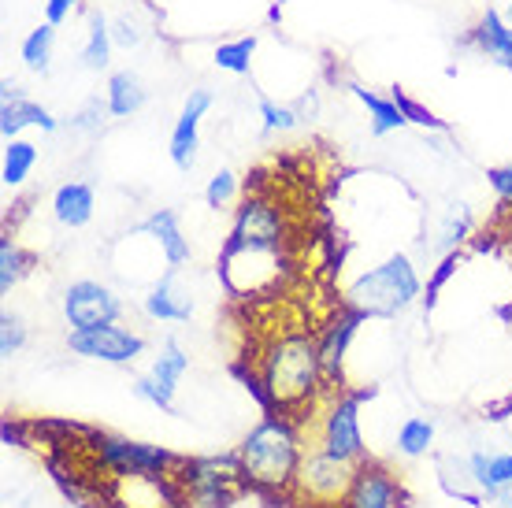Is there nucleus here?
Returning a JSON list of instances; mask_svg holds the SVG:
<instances>
[{"label":"nucleus","mask_w":512,"mask_h":508,"mask_svg":"<svg viewBox=\"0 0 512 508\" xmlns=\"http://www.w3.org/2000/svg\"><path fill=\"white\" fill-rule=\"evenodd\" d=\"M290 271V223L264 193H249L234 208L231 238L223 245V279L234 293L275 290Z\"/></svg>","instance_id":"obj_1"},{"label":"nucleus","mask_w":512,"mask_h":508,"mask_svg":"<svg viewBox=\"0 0 512 508\" xmlns=\"http://www.w3.org/2000/svg\"><path fill=\"white\" fill-rule=\"evenodd\" d=\"M327 368H323L320 342L308 331L275 334L260 356H256V386L275 412L297 416L320 401L327 386Z\"/></svg>","instance_id":"obj_2"},{"label":"nucleus","mask_w":512,"mask_h":508,"mask_svg":"<svg viewBox=\"0 0 512 508\" xmlns=\"http://www.w3.org/2000/svg\"><path fill=\"white\" fill-rule=\"evenodd\" d=\"M305 453V434H301L294 416H286V412L264 416L238 445L245 483L260 486V490H290Z\"/></svg>","instance_id":"obj_3"},{"label":"nucleus","mask_w":512,"mask_h":508,"mask_svg":"<svg viewBox=\"0 0 512 508\" xmlns=\"http://www.w3.org/2000/svg\"><path fill=\"white\" fill-rule=\"evenodd\" d=\"M420 297V275L405 253L386 256L383 264L364 271L346 290V301L360 316H397Z\"/></svg>","instance_id":"obj_4"},{"label":"nucleus","mask_w":512,"mask_h":508,"mask_svg":"<svg viewBox=\"0 0 512 508\" xmlns=\"http://www.w3.org/2000/svg\"><path fill=\"white\" fill-rule=\"evenodd\" d=\"M86 453L104 475L112 479H127V475H171L179 468L175 453H167L160 445H145V442H130V438H119V434H104L90 431L86 434Z\"/></svg>","instance_id":"obj_5"},{"label":"nucleus","mask_w":512,"mask_h":508,"mask_svg":"<svg viewBox=\"0 0 512 508\" xmlns=\"http://www.w3.org/2000/svg\"><path fill=\"white\" fill-rule=\"evenodd\" d=\"M175 479L182 483V490H186L193 508H227L234 497L242 494V483H245L238 453H227V457L179 460Z\"/></svg>","instance_id":"obj_6"},{"label":"nucleus","mask_w":512,"mask_h":508,"mask_svg":"<svg viewBox=\"0 0 512 508\" xmlns=\"http://www.w3.org/2000/svg\"><path fill=\"white\" fill-rule=\"evenodd\" d=\"M353 475H357V464H346V460L323 453L320 445H312L297 468L294 490L297 501H305L312 508H334L342 505L353 486Z\"/></svg>","instance_id":"obj_7"},{"label":"nucleus","mask_w":512,"mask_h":508,"mask_svg":"<svg viewBox=\"0 0 512 508\" xmlns=\"http://www.w3.org/2000/svg\"><path fill=\"white\" fill-rule=\"evenodd\" d=\"M360 401H364V394H338L327 401V408H323L320 416L316 445H320L323 453L346 460V464L368 460L364 434H360Z\"/></svg>","instance_id":"obj_8"},{"label":"nucleus","mask_w":512,"mask_h":508,"mask_svg":"<svg viewBox=\"0 0 512 508\" xmlns=\"http://www.w3.org/2000/svg\"><path fill=\"white\" fill-rule=\"evenodd\" d=\"M119 316H123V301L104 282L78 279L64 290V319L71 331L108 327V323H119Z\"/></svg>","instance_id":"obj_9"},{"label":"nucleus","mask_w":512,"mask_h":508,"mask_svg":"<svg viewBox=\"0 0 512 508\" xmlns=\"http://www.w3.org/2000/svg\"><path fill=\"white\" fill-rule=\"evenodd\" d=\"M67 349L86 360H101V364H134L145 353V338L119 323H108V327H93V331H71Z\"/></svg>","instance_id":"obj_10"},{"label":"nucleus","mask_w":512,"mask_h":508,"mask_svg":"<svg viewBox=\"0 0 512 508\" xmlns=\"http://www.w3.org/2000/svg\"><path fill=\"white\" fill-rule=\"evenodd\" d=\"M216 104L212 89H190V97L182 104L179 119H175V130H171V141H167V153H171V164L179 171H190L197 164V145H201V119L208 115V108Z\"/></svg>","instance_id":"obj_11"},{"label":"nucleus","mask_w":512,"mask_h":508,"mask_svg":"<svg viewBox=\"0 0 512 508\" xmlns=\"http://www.w3.org/2000/svg\"><path fill=\"white\" fill-rule=\"evenodd\" d=\"M401 505V479L383 464L360 460L353 486L338 508H397Z\"/></svg>","instance_id":"obj_12"},{"label":"nucleus","mask_w":512,"mask_h":508,"mask_svg":"<svg viewBox=\"0 0 512 508\" xmlns=\"http://www.w3.org/2000/svg\"><path fill=\"white\" fill-rule=\"evenodd\" d=\"M26 127H41L45 134H56V130H60V119H52L49 108H41L38 101H30L23 93V86L4 82V86H0V134H4V141H12V138H19Z\"/></svg>","instance_id":"obj_13"},{"label":"nucleus","mask_w":512,"mask_h":508,"mask_svg":"<svg viewBox=\"0 0 512 508\" xmlns=\"http://www.w3.org/2000/svg\"><path fill=\"white\" fill-rule=\"evenodd\" d=\"M141 308L156 323H186L193 316V301L186 297V290H182L179 282H175V267H167L164 275H160V282L145 293Z\"/></svg>","instance_id":"obj_14"},{"label":"nucleus","mask_w":512,"mask_h":508,"mask_svg":"<svg viewBox=\"0 0 512 508\" xmlns=\"http://www.w3.org/2000/svg\"><path fill=\"white\" fill-rule=\"evenodd\" d=\"M468 41H472L475 49L483 52L487 60H494L498 67L512 71V26L501 12L487 8V12L479 15V23H475L472 38H468Z\"/></svg>","instance_id":"obj_15"},{"label":"nucleus","mask_w":512,"mask_h":508,"mask_svg":"<svg viewBox=\"0 0 512 508\" xmlns=\"http://www.w3.org/2000/svg\"><path fill=\"white\" fill-rule=\"evenodd\" d=\"M141 234H149L156 245H160V256H164L167 267H175L179 271L186 260H190V242H186V234L179 230V219H175V212H167V208H160V212H153V216L141 223Z\"/></svg>","instance_id":"obj_16"},{"label":"nucleus","mask_w":512,"mask_h":508,"mask_svg":"<svg viewBox=\"0 0 512 508\" xmlns=\"http://www.w3.org/2000/svg\"><path fill=\"white\" fill-rule=\"evenodd\" d=\"M97 208V193L90 182H64L52 197V216L60 227H86Z\"/></svg>","instance_id":"obj_17"},{"label":"nucleus","mask_w":512,"mask_h":508,"mask_svg":"<svg viewBox=\"0 0 512 508\" xmlns=\"http://www.w3.org/2000/svg\"><path fill=\"white\" fill-rule=\"evenodd\" d=\"M104 101H108L112 119H130V115H138L145 108L149 89L141 86V78L134 71H112L108 86H104Z\"/></svg>","instance_id":"obj_18"},{"label":"nucleus","mask_w":512,"mask_h":508,"mask_svg":"<svg viewBox=\"0 0 512 508\" xmlns=\"http://www.w3.org/2000/svg\"><path fill=\"white\" fill-rule=\"evenodd\" d=\"M360 312H349V316H338L334 323H327V331L316 338L320 342V356H323V368L327 375H338L342 371V360H346V349L353 342V334H357V323H360Z\"/></svg>","instance_id":"obj_19"},{"label":"nucleus","mask_w":512,"mask_h":508,"mask_svg":"<svg viewBox=\"0 0 512 508\" xmlns=\"http://www.w3.org/2000/svg\"><path fill=\"white\" fill-rule=\"evenodd\" d=\"M349 89H353V97L368 108V119H372L375 138H386V134H394V130H401L405 123H409V115L401 112V104H397L394 97H379V93L357 86V82H353Z\"/></svg>","instance_id":"obj_20"},{"label":"nucleus","mask_w":512,"mask_h":508,"mask_svg":"<svg viewBox=\"0 0 512 508\" xmlns=\"http://www.w3.org/2000/svg\"><path fill=\"white\" fill-rule=\"evenodd\" d=\"M112 23L104 19V12H97L93 8L90 19H86V45H82V52H78V60H82V67L86 71H104L108 67V56H112Z\"/></svg>","instance_id":"obj_21"},{"label":"nucleus","mask_w":512,"mask_h":508,"mask_svg":"<svg viewBox=\"0 0 512 508\" xmlns=\"http://www.w3.org/2000/svg\"><path fill=\"white\" fill-rule=\"evenodd\" d=\"M468 471H472L475 486L487 497H501L512 486L509 479V464H505V453L498 457H487V453H472L468 457Z\"/></svg>","instance_id":"obj_22"},{"label":"nucleus","mask_w":512,"mask_h":508,"mask_svg":"<svg viewBox=\"0 0 512 508\" xmlns=\"http://www.w3.org/2000/svg\"><path fill=\"white\" fill-rule=\"evenodd\" d=\"M38 164V145L34 141H23V138H12L4 141V164H0V178H4V186H23L26 175L34 171Z\"/></svg>","instance_id":"obj_23"},{"label":"nucleus","mask_w":512,"mask_h":508,"mask_svg":"<svg viewBox=\"0 0 512 508\" xmlns=\"http://www.w3.org/2000/svg\"><path fill=\"white\" fill-rule=\"evenodd\" d=\"M34 267V256L15 242L12 234L0 238V293H12L26 279V271Z\"/></svg>","instance_id":"obj_24"},{"label":"nucleus","mask_w":512,"mask_h":508,"mask_svg":"<svg viewBox=\"0 0 512 508\" xmlns=\"http://www.w3.org/2000/svg\"><path fill=\"white\" fill-rule=\"evenodd\" d=\"M186 371H190V356L182 353V345L175 342V338H167L164 353L153 360V371H149V375H153V379L164 386L167 394L175 397V390H179V379L186 375Z\"/></svg>","instance_id":"obj_25"},{"label":"nucleus","mask_w":512,"mask_h":508,"mask_svg":"<svg viewBox=\"0 0 512 508\" xmlns=\"http://www.w3.org/2000/svg\"><path fill=\"white\" fill-rule=\"evenodd\" d=\"M52 49H56V26L41 23L23 38V49H19V56H23V64L30 67V71L45 75V71L52 67Z\"/></svg>","instance_id":"obj_26"},{"label":"nucleus","mask_w":512,"mask_h":508,"mask_svg":"<svg viewBox=\"0 0 512 508\" xmlns=\"http://www.w3.org/2000/svg\"><path fill=\"white\" fill-rule=\"evenodd\" d=\"M472 227H475V216H472V208L468 204H449L446 212H442V223H438V249L442 253H453L457 245L472 234Z\"/></svg>","instance_id":"obj_27"},{"label":"nucleus","mask_w":512,"mask_h":508,"mask_svg":"<svg viewBox=\"0 0 512 508\" xmlns=\"http://www.w3.org/2000/svg\"><path fill=\"white\" fill-rule=\"evenodd\" d=\"M435 442V423L420 420V416H409V420L397 427V453L401 457H423Z\"/></svg>","instance_id":"obj_28"},{"label":"nucleus","mask_w":512,"mask_h":508,"mask_svg":"<svg viewBox=\"0 0 512 508\" xmlns=\"http://www.w3.org/2000/svg\"><path fill=\"white\" fill-rule=\"evenodd\" d=\"M253 52H256V38H234V41H223L216 49V67L219 71H231V75H249V64H253Z\"/></svg>","instance_id":"obj_29"},{"label":"nucleus","mask_w":512,"mask_h":508,"mask_svg":"<svg viewBox=\"0 0 512 508\" xmlns=\"http://www.w3.org/2000/svg\"><path fill=\"white\" fill-rule=\"evenodd\" d=\"M256 112H260L264 134H286V130L301 127V115L294 112V104H275L271 97H260Z\"/></svg>","instance_id":"obj_30"},{"label":"nucleus","mask_w":512,"mask_h":508,"mask_svg":"<svg viewBox=\"0 0 512 508\" xmlns=\"http://www.w3.org/2000/svg\"><path fill=\"white\" fill-rule=\"evenodd\" d=\"M234 197H238V175L234 171H216V175L208 178V186H205V204L208 208H231L234 204Z\"/></svg>","instance_id":"obj_31"},{"label":"nucleus","mask_w":512,"mask_h":508,"mask_svg":"<svg viewBox=\"0 0 512 508\" xmlns=\"http://www.w3.org/2000/svg\"><path fill=\"white\" fill-rule=\"evenodd\" d=\"M108 101H101V97H90V101L82 104L71 119H67V127L78 130V134H97V130L104 127V119H108Z\"/></svg>","instance_id":"obj_32"},{"label":"nucleus","mask_w":512,"mask_h":508,"mask_svg":"<svg viewBox=\"0 0 512 508\" xmlns=\"http://www.w3.org/2000/svg\"><path fill=\"white\" fill-rule=\"evenodd\" d=\"M26 345V327H23V319L12 316V312H4L0 316V356L4 360H12L19 349Z\"/></svg>","instance_id":"obj_33"},{"label":"nucleus","mask_w":512,"mask_h":508,"mask_svg":"<svg viewBox=\"0 0 512 508\" xmlns=\"http://www.w3.org/2000/svg\"><path fill=\"white\" fill-rule=\"evenodd\" d=\"M134 394H138L141 401H149V405L164 408V412H175V397L167 394L153 375H141V379H134Z\"/></svg>","instance_id":"obj_34"},{"label":"nucleus","mask_w":512,"mask_h":508,"mask_svg":"<svg viewBox=\"0 0 512 508\" xmlns=\"http://www.w3.org/2000/svg\"><path fill=\"white\" fill-rule=\"evenodd\" d=\"M141 38H145V34H141V26L134 23L130 15H116V19H112V41H116V49H127V52L138 49Z\"/></svg>","instance_id":"obj_35"},{"label":"nucleus","mask_w":512,"mask_h":508,"mask_svg":"<svg viewBox=\"0 0 512 508\" xmlns=\"http://www.w3.org/2000/svg\"><path fill=\"white\" fill-rule=\"evenodd\" d=\"M490 190L498 193V204L512 212V167H494L490 171Z\"/></svg>","instance_id":"obj_36"},{"label":"nucleus","mask_w":512,"mask_h":508,"mask_svg":"<svg viewBox=\"0 0 512 508\" xmlns=\"http://www.w3.org/2000/svg\"><path fill=\"white\" fill-rule=\"evenodd\" d=\"M394 101L401 104V112L409 115V123H423V127H438V119H435V115L427 112V108H420V104H416V101H409L405 93H394Z\"/></svg>","instance_id":"obj_37"},{"label":"nucleus","mask_w":512,"mask_h":508,"mask_svg":"<svg viewBox=\"0 0 512 508\" xmlns=\"http://www.w3.org/2000/svg\"><path fill=\"white\" fill-rule=\"evenodd\" d=\"M75 8H78V0H45V23L60 26L64 19H71Z\"/></svg>","instance_id":"obj_38"},{"label":"nucleus","mask_w":512,"mask_h":508,"mask_svg":"<svg viewBox=\"0 0 512 508\" xmlns=\"http://www.w3.org/2000/svg\"><path fill=\"white\" fill-rule=\"evenodd\" d=\"M294 112L301 115V123H308V119H316L320 115V93L316 89H308V93H301L294 101Z\"/></svg>","instance_id":"obj_39"},{"label":"nucleus","mask_w":512,"mask_h":508,"mask_svg":"<svg viewBox=\"0 0 512 508\" xmlns=\"http://www.w3.org/2000/svg\"><path fill=\"white\" fill-rule=\"evenodd\" d=\"M453 267H457V260H453V256H446V260H442V264H438L435 279H431V286H427V293H431V297H435V293L442 290V282H446L449 275H453ZM431 297H427V301H431Z\"/></svg>","instance_id":"obj_40"},{"label":"nucleus","mask_w":512,"mask_h":508,"mask_svg":"<svg viewBox=\"0 0 512 508\" xmlns=\"http://www.w3.org/2000/svg\"><path fill=\"white\" fill-rule=\"evenodd\" d=\"M505 464H509V479H512V453H505Z\"/></svg>","instance_id":"obj_41"},{"label":"nucleus","mask_w":512,"mask_h":508,"mask_svg":"<svg viewBox=\"0 0 512 508\" xmlns=\"http://www.w3.org/2000/svg\"><path fill=\"white\" fill-rule=\"evenodd\" d=\"M501 505H505V508H512V494H509V497H505V501H501Z\"/></svg>","instance_id":"obj_42"},{"label":"nucleus","mask_w":512,"mask_h":508,"mask_svg":"<svg viewBox=\"0 0 512 508\" xmlns=\"http://www.w3.org/2000/svg\"><path fill=\"white\" fill-rule=\"evenodd\" d=\"M509 19H512V0H509Z\"/></svg>","instance_id":"obj_43"},{"label":"nucleus","mask_w":512,"mask_h":508,"mask_svg":"<svg viewBox=\"0 0 512 508\" xmlns=\"http://www.w3.org/2000/svg\"><path fill=\"white\" fill-rule=\"evenodd\" d=\"M509 238H512V230H509Z\"/></svg>","instance_id":"obj_44"}]
</instances>
